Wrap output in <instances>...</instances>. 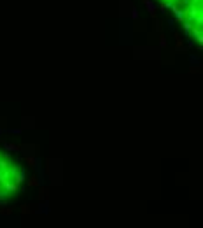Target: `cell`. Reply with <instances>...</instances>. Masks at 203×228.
I'll return each mask as SVG.
<instances>
[{
    "label": "cell",
    "mask_w": 203,
    "mask_h": 228,
    "mask_svg": "<svg viewBox=\"0 0 203 228\" xmlns=\"http://www.w3.org/2000/svg\"><path fill=\"white\" fill-rule=\"evenodd\" d=\"M25 163H26L30 169H35V167H37V160H35V156H25Z\"/></svg>",
    "instance_id": "obj_1"
},
{
    "label": "cell",
    "mask_w": 203,
    "mask_h": 228,
    "mask_svg": "<svg viewBox=\"0 0 203 228\" xmlns=\"http://www.w3.org/2000/svg\"><path fill=\"white\" fill-rule=\"evenodd\" d=\"M28 186H30V188H37V186H39V177H37L35 174L28 177Z\"/></svg>",
    "instance_id": "obj_2"
},
{
    "label": "cell",
    "mask_w": 203,
    "mask_h": 228,
    "mask_svg": "<svg viewBox=\"0 0 203 228\" xmlns=\"http://www.w3.org/2000/svg\"><path fill=\"white\" fill-rule=\"evenodd\" d=\"M5 149L14 151V153H19V151H21V146H18V144H5Z\"/></svg>",
    "instance_id": "obj_3"
},
{
    "label": "cell",
    "mask_w": 203,
    "mask_h": 228,
    "mask_svg": "<svg viewBox=\"0 0 203 228\" xmlns=\"http://www.w3.org/2000/svg\"><path fill=\"white\" fill-rule=\"evenodd\" d=\"M47 193H49V191H47V188H42V186H40V188H39V200L47 198Z\"/></svg>",
    "instance_id": "obj_4"
},
{
    "label": "cell",
    "mask_w": 203,
    "mask_h": 228,
    "mask_svg": "<svg viewBox=\"0 0 203 228\" xmlns=\"http://www.w3.org/2000/svg\"><path fill=\"white\" fill-rule=\"evenodd\" d=\"M12 214V207H0V216H11Z\"/></svg>",
    "instance_id": "obj_5"
},
{
    "label": "cell",
    "mask_w": 203,
    "mask_h": 228,
    "mask_svg": "<svg viewBox=\"0 0 203 228\" xmlns=\"http://www.w3.org/2000/svg\"><path fill=\"white\" fill-rule=\"evenodd\" d=\"M159 46H161V47H166V39H165L163 33H159Z\"/></svg>",
    "instance_id": "obj_6"
},
{
    "label": "cell",
    "mask_w": 203,
    "mask_h": 228,
    "mask_svg": "<svg viewBox=\"0 0 203 228\" xmlns=\"http://www.w3.org/2000/svg\"><path fill=\"white\" fill-rule=\"evenodd\" d=\"M30 212H32V209L28 205H21V214H30Z\"/></svg>",
    "instance_id": "obj_7"
},
{
    "label": "cell",
    "mask_w": 203,
    "mask_h": 228,
    "mask_svg": "<svg viewBox=\"0 0 203 228\" xmlns=\"http://www.w3.org/2000/svg\"><path fill=\"white\" fill-rule=\"evenodd\" d=\"M131 16H133V18H135V19H137V18H138V12H137V7H133V12H131Z\"/></svg>",
    "instance_id": "obj_8"
},
{
    "label": "cell",
    "mask_w": 203,
    "mask_h": 228,
    "mask_svg": "<svg viewBox=\"0 0 203 228\" xmlns=\"http://www.w3.org/2000/svg\"><path fill=\"white\" fill-rule=\"evenodd\" d=\"M156 30L161 32V23H159V21H156Z\"/></svg>",
    "instance_id": "obj_9"
}]
</instances>
